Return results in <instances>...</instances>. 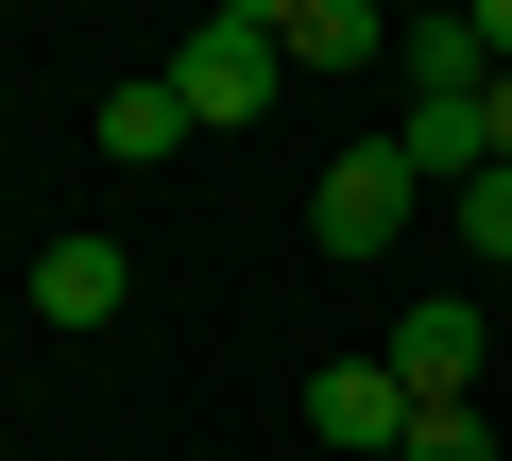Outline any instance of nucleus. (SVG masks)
Returning a JSON list of instances; mask_svg holds the SVG:
<instances>
[{"label": "nucleus", "instance_id": "f257e3e1", "mask_svg": "<svg viewBox=\"0 0 512 461\" xmlns=\"http://www.w3.org/2000/svg\"><path fill=\"white\" fill-rule=\"evenodd\" d=\"M410 205H427V171H410L393 137H342L325 188H308V240H325V257H393V240H410Z\"/></svg>", "mask_w": 512, "mask_h": 461}, {"label": "nucleus", "instance_id": "f03ea898", "mask_svg": "<svg viewBox=\"0 0 512 461\" xmlns=\"http://www.w3.org/2000/svg\"><path fill=\"white\" fill-rule=\"evenodd\" d=\"M274 86H291V52H274V35H239V18H188V52H171V103H188V137H239Z\"/></svg>", "mask_w": 512, "mask_h": 461}, {"label": "nucleus", "instance_id": "7ed1b4c3", "mask_svg": "<svg viewBox=\"0 0 512 461\" xmlns=\"http://www.w3.org/2000/svg\"><path fill=\"white\" fill-rule=\"evenodd\" d=\"M308 427H325V461H393V444L427 427V393H410L393 359H325V376H308Z\"/></svg>", "mask_w": 512, "mask_h": 461}, {"label": "nucleus", "instance_id": "20e7f679", "mask_svg": "<svg viewBox=\"0 0 512 461\" xmlns=\"http://www.w3.org/2000/svg\"><path fill=\"white\" fill-rule=\"evenodd\" d=\"M376 359H393V376H410L427 410H478V291H410Z\"/></svg>", "mask_w": 512, "mask_h": 461}, {"label": "nucleus", "instance_id": "39448f33", "mask_svg": "<svg viewBox=\"0 0 512 461\" xmlns=\"http://www.w3.org/2000/svg\"><path fill=\"white\" fill-rule=\"evenodd\" d=\"M18 291H35V325H52V342H86V325H120V308H137V257L69 222V240H52V257H35Z\"/></svg>", "mask_w": 512, "mask_h": 461}, {"label": "nucleus", "instance_id": "423d86ee", "mask_svg": "<svg viewBox=\"0 0 512 461\" xmlns=\"http://www.w3.org/2000/svg\"><path fill=\"white\" fill-rule=\"evenodd\" d=\"M86 137H103L120 171H171V154H188V103H171V69H137V86H103V120H86Z\"/></svg>", "mask_w": 512, "mask_h": 461}, {"label": "nucleus", "instance_id": "0eeeda50", "mask_svg": "<svg viewBox=\"0 0 512 461\" xmlns=\"http://www.w3.org/2000/svg\"><path fill=\"white\" fill-rule=\"evenodd\" d=\"M478 86H495L478 18H461V0H427V18H410V103H478Z\"/></svg>", "mask_w": 512, "mask_h": 461}, {"label": "nucleus", "instance_id": "6e6552de", "mask_svg": "<svg viewBox=\"0 0 512 461\" xmlns=\"http://www.w3.org/2000/svg\"><path fill=\"white\" fill-rule=\"evenodd\" d=\"M393 154H410L427 188H478V171H495V120H478V103H410V120H393Z\"/></svg>", "mask_w": 512, "mask_h": 461}, {"label": "nucleus", "instance_id": "1a4fd4ad", "mask_svg": "<svg viewBox=\"0 0 512 461\" xmlns=\"http://www.w3.org/2000/svg\"><path fill=\"white\" fill-rule=\"evenodd\" d=\"M291 69H376V0H291Z\"/></svg>", "mask_w": 512, "mask_h": 461}, {"label": "nucleus", "instance_id": "9d476101", "mask_svg": "<svg viewBox=\"0 0 512 461\" xmlns=\"http://www.w3.org/2000/svg\"><path fill=\"white\" fill-rule=\"evenodd\" d=\"M461 257H495V274H512V154H495V171L461 188Z\"/></svg>", "mask_w": 512, "mask_h": 461}, {"label": "nucleus", "instance_id": "9b49d317", "mask_svg": "<svg viewBox=\"0 0 512 461\" xmlns=\"http://www.w3.org/2000/svg\"><path fill=\"white\" fill-rule=\"evenodd\" d=\"M393 461H495V410H427V427H410Z\"/></svg>", "mask_w": 512, "mask_h": 461}, {"label": "nucleus", "instance_id": "f8f14e48", "mask_svg": "<svg viewBox=\"0 0 512 461\" xmlns=\"http://www.w3.org/2000/svg\"><path fill=\"white\" fill-rule=\"evenodd\" d=\"M205 18H239V35H291V0H205Z\"/></svg>", "mask_w": 512, "mask_h": 461}, {"label": "nucleus", "instance_id": "ddd939ff", "mask_svg": "<svg viewBox=\"0 0 512 461\" xmlns=\"http://www.w3.org/2000/svg\"><path fill=\"white\" fill-rule=\"evenodd\" d=\"M461 18H478V52H495V69H512V0H461Z\"/></svg>", "mask_w": 512, "mask_h": 461}, {"label": "nucleus", "instance_id": "4468645a", "mask_svg": "<svg viewBox=\"0 0 512 461\" xmlns=\"http://www.w3.org/2000/svg\"><path fill=\"white\" fill-rule=\"evenodd\" d=\"M478 120H495V154H512V69H495V86H478Z\"/></svg>", "mask_w": 512, "mask_h": 461}]
</instances>
